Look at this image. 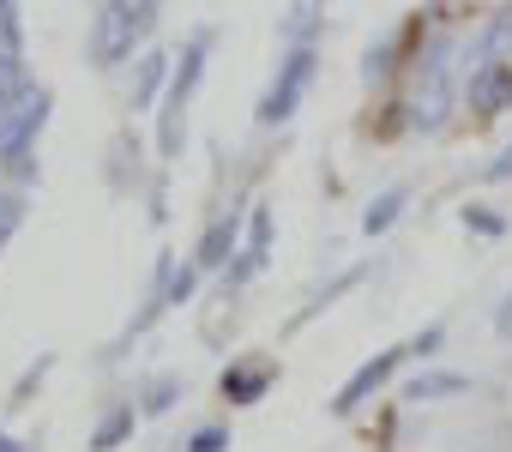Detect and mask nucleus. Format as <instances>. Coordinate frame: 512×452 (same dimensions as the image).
Masks as SVG:
<instances>
[{"mask_svg": "<svg viewBox=\"0 0 512 452\" xmlns=\"http://www.w3.org/2000/svg\"><path fill=\"white\" fill-rule=\"evenodd\" d=\"M308 79H314V55H308V49H296V55L284 61V79L266 91V103H260V121H266V127L290 121V115H296V103H302V91H308Z\"/></svg>", "mask_w": 512, "mask_h": 452, "instance_id": "1", "label": "nucleus"}, {"mask_svg": "<svg viewBox=\"0 0 512 452\" xmlns=\"http://www.w3.org/2000/svg\"><path fill=\"white\" fill-rule=\"evenodd\" d=\"M43 121H49V97H43V91H19V97L7 103V121H0V157L25 151Z\"/></svg>", "mask_w": 512, "mask_h": 452, "instance_id": "2", "label": "nucleus"}, {"mask_svg": "<svg viewBox=\"0 0 512 452\" xmlns=\"http://www.w3.org/2000/svg\"><path fill=\"white\" fill-rule=\"evenodd\" d=\"M404 356H410V344H404V350H380L374 362H362V368H356V374H350V380L338 386V398H332V416H350V410H356V404H362L368 392H380V386L392 380V368H398Z\"/></svg>", "mask_w": 512, "mask_h": 452, "instance_id": "3", "label": "nucleus"}, {"mask_svg": "<svg viewBox=\"0 0 512 452\" xmlns=\"http://www.w3.org/2000/svg\"><path fill=\"white\" fill-rule=\"evenodd\" d=\"M145 19H139V7L133 0H115V7L97 19V43H91V55L109 67V61H121V55H133V31H139Z\"/></svg>", "mask_w": 512, "mask_h": 452, "instance_id": "4", "label": "nucleus"}, {"mask_svg": "<svg viewBox=\"0 0 512 452\" xmlns=\"http://www.w3.org/2000/svg\"><path fill=\"white\" fill-rule=\"evenodd\" d=\"M446 109H452V79H446V67L434 55L428 73H422V85H416V127H440Z\"/></svg>", "mask_w": 512, "mask_h": 452, "instance_id": "5", "label": "nucleus"}, {"mask_svg": "<svg viewBox=\"0 0 512 452\" xmlns=\"http://www.w3.org/2000/svg\"><path fill=\"white\" fill-rule=\"evenodd\" d=\"M470 109H476V115L512 109V67H482V73L470 79Z\"/></svg>", "mask_w": 512, "mask_h": 452, "instance_id": "6", "label": "nucleus"}, {"mask_svg": "<svg viewBox=\"0 0 512 452\" xmlns=\"http://www.w3.org/2000/svg\"><path fill=\"white\" fill-rule=\"evenodd\" d=\"M235 242H241V223L235 217H217L211 223V230H205V242H199V272H223L229 260H235Z\"/></svg>", "mask_w": 512, "mask_h": 452, "instance_id": "7", "label": "nucleus"}, {"mask_svg": "<svg viewBox=\"0 0 512 452\" xmlns=\"http://www.w3.org/2000/svg\"><path fill=\"white\" fill-rule=\"evenodd\" d=\"M266 248H272V211L260 205V211H247V248L235 254V278H253L266 266Z\"/></svg>", "mask_w": 512, "mask_h": 452, "instance_id": "8", "label": "nucleus"}, {"mask_svg": "<svg viewBox=\"0 0 512 452\" xmlns=\"http://www.w3.org/2000/svg\"><path fill=\"white\" fill-rule=\"evenodd\" d=\"M272 386V362L266 368H241V374H223V398L229 404H260Z\"/></svg>", "mask_w": 512, "mask_h": 452, "instance_id": "9", "label": "nucleus"}, {"mask_svg": "<svg viewBox=\"0 0 512 452\" xmlns=\"http://www.w3.org/2000/svg\"><path fill=\"white\" fill-rule=\"evenodd\" d=\"M458 392H470V380H464V374H416V380L404 386V404H428V398H458Z\"/></svg>", "mask_w": 512, "mask_h": 452, "instance_id": "10", "label": "nucleus"}, {"mask_svg": "<svg viewBox=\"0 0 512 452\" xmlns=\"http://www.w3.org/2000/svg\"><path fill=\"white\" fill-rule=\"evenodd\" d=\"M404 199H410L404 187H386V193H380V199L362 211V236H386L392 223H398V211H404Z\"/></svg>", "mask_w": 512, "mask_h": 452, "instance_id": "11", "label": "nucleus"}, {"mask_svg": "<svg viewBox=\"0 0 512 452\" xmlns=\"http://www.w3.org/2000/svg\"><path fill=\"white\" fill-rule=\"evenodd\" d=\"M127 434H133V404H115V410L97 422V434H91V452H115Z\"/></svg>", "mask_w": 512, "mask_h": 452, "instance_id": "12", "label": "nucleus"}, {"mask_svg": "<svg viewBox=\"0 0 512 452\" xmlns=\"http://www.w3.org/2000/svg\"><path fill=\"white\" fill-rule=\"evenodd\" d=\"M163 73H169V61H163V55H145V61H139V79H133V109H151V97H157Z\"/></svg>", "mask_w": 512, "mask_h": 452, "instance_id": "13", "label": "nucleus"}, {"mask_svg": "<svg viewBox=\"0 0 512 452\" xmlns=\"http://www.w3.org/2000/svg\"><path fill=\"white\" fill-rule=\"evenodd\" d=\"M356 284H362V266H356V272H344V278H338V284H326V296H314V302H308V308H302V314H296V326H308V320H314V314H326V308H332V302H338V296H344V290H356Z\"/></svg>", "mask_w": 512, "mask_h": 452, "instance_id": "14", "label": "nucleus"}, {"mask_svg": "<svg viewBox=\"0 0 512 452\" xmlns=\"http://www.w3.org/2000/svg\"><path fill=\"white\" fill-rule=\"evenodd\" d=\"M175 398H181V380H175V374H157V380L145 386V416H163V410H175Z\"/></svg>", "mask_w": 512, "mask_h": 452, "instance_id": "15", "label": "nucleus"}, {"mask_svg": "<svg viewBox=\"0 0 512 452\" xmlns=\"http://www.w3.org/2000/svg\"><path fill=\"white\" fill-rule=\"evenodd\" d=\"M193 278H199V266H181V272H169V290H163V308H175V302H187V296H193Z\"/></svg>", "mask_w": 512, "mask_h": 452, "instance_id": "16", "label": "nucleus"}, {"mask_svg": "<svg viewBox=\"0 0 512 452\" xmlns=\"http://www.w3.org/2000/svg\"><path fill=\"white\" fill-rule=\"evenodd\" d=\"M19 223H25V199L19 193H0V242H7Z\"/></svg>", "mask_w": 512, "mask_h": 452, "instance_id": "17", "label": "nucleus"}, {"mask_svg": "<svg viewBox=\"0 0 512 452\" xmlns=\"http://www.w3.org/2000/svg\"><path fill=\"white\" fill-rule=\"evenodd\" d=\"M43 374H49V356H37V368H31V374H25L19 386H13V410H25V398L37 392V380H43Z\"/></svg>", "mask_w": 512, "mask_h": 452, "instance_id": "18", "label": "nucleus"}, {"mask_svg": "<svg viewBox=\"0 0 512 452\" xmlns=\"http://www.w3.org/2000/svg\"><path fill=\"white\" fill-rule=\"evenodd\" d=\"M223 446H229V428H199L187 440V452H223Z\"/></svg>", "mask_w": 512, "mask_h": 452, "instance_id": "19", "label": "nucleus"}, {"mask_svg": "<svg viewBox=\"0 0 512 452\" xmlns=\"http://www.w3.org/2000/svg\"><path fill=\"white\" fill-rule=\"evenodd\" d=\"M464 223H470V230H482V236H500V230H506V223H500L494 211H482V205H470V211H464Z\"/></svg>", "mask_w": 512, "mask_h": 452, "instance_id": "20", "label": "nucleus"}, {"mask_svg": "<svg viewBox=\"0 0 512 452\" xmlns=\"http://www.w3.org/2000/svg\"><path fill=\"white\" fill-rule=\"evenodd\" d=\"M428 350H440V326H428L422 338H410V356H428Z\"/></svg>", "mask_w": 512, "mask_h": 452, "instance_id": "21", "label": "nucleus"}, {"mask_svg": "<svg viewBox=\"0 0 512 452\" xmlns=\"http://www.w3.org/2000/svg\"><path fill=\"white\" fill-rule=\"evenodd\" d=\"M488 181H512V145H506V151L488 163Z\"/></svg>", "mask_w": 512, "mask_h": 452, "instance_id": "22", "label": "nucleus"}, {"mask_svg": "<svg viewBox=\"0 0 512 452\" xmlns=\"http://www.w3.org/2000/svg\"><path fill=\"white\" fill-rule=\"evenodd\" d=\"M494 332H500V338H506V344H512V296H506V302H500V308H494Z\"/></svg>", "mask_w": 512, "mask_h": 452, "instance_id": "23", "label": "nucleus"}, {"mask_svg": "<svg viewBox=\"0 0 512 452\" xmlns=\"http://www.w3.org/2000/svg\"><path fill=\"white\" fill-rule=\"evenodd\" d=\"M494 49H506V55H512V25H500V31H494Z\"/></svg>", "mask_w": 512, "mask_h": 452, "instance_id": "24", "label": "nucleus"}, {"mask_svg": "<svg viewBox=\"0 0 512 452\" xmlns=\"http://www.w3.org/2000/svg\"><path fill=\"white\" fill-rule=\"evenodd\" d=\"M0 452H25V446H19V440H13V434H0Z\"/></svg>", "mask_w": 512, "mask_h": 452, "instance_id": "25", "label": "nucleus"}, {"mask_svg": "<svg viewBox=\"0 0 512 452\" xmlns=\"http://www.w3.org/2000/svg\"><path fill=\"white\" fill-rule=\"evenodd\" d=\"M0 121H7V97H0Z\"/></svg>", "mask_w": 512, "mask_h": 452, "instance_id": "26", "label": "nucleus"}]
</instances>
